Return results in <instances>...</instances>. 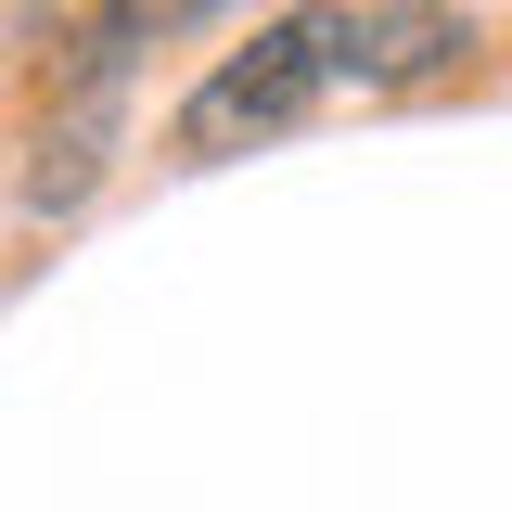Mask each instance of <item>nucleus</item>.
I'll list each match as a JSON object with an SVG mask.
<instances>
[{"label": "nucleus", "mask_w": 512, "mask_h": 512, "mask_svg": "<svg viewBox=\"0 0 512 512\" xmlns=\"http://www.w3.org/2000/svg\"><path fill=\"white\" fill-rule=\"evenodd\" d=\"M436 64H461V13L448 0H295V13L256 26L244 52H218L192 77L167 141L192 167L205 154H256V141L333 116V103H384V90H410Z\"/></svg>", "instance_id": "1"}]
</instances>
